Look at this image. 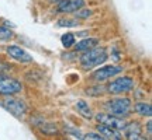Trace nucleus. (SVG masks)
<instances>
[{
    "mask_svg": "<svg viewBox=\"0 0 152 140\" xmlns=\"http://www.w3.org/2000/svg\"><path fill=\"white\" fill-rule=\"evenodd\" d=\"M109 58L107 55V51L104 48H92L89 51H85V53L80 56V65L83 69L90 70L96 66L104 63Z\"/></svg>",
    "mask_w": 152,
    "mask_h": 140,
    "instance_id": "f257e3e1",
    "label": "nucleus"
},
{
    "mask_svg": "<svg viewBox=\"0 0 152 140\" xmlns=\"http://www.w3.org/2000/svg\"><path fill=\"white\" fill-rule=\"evenodd\" d=\"M106 108L114 116H127L131 111V101L130 98H114L109 102H106Z\"/></svg>",
    "mask_w": 152,
    "mask_h": 140,
    "instance_id": "f03ea898",
    "label": "nucleus"
},
{
    "mask_svg": "<svg viewBox=\"0 0 152 140\" xmlns=\"http://www.w3.org/2000/svg\"><path fill=\"white\" fill-rule=\"evenodd\" d=\"M21 90L23 86L20 81L4 74H0V95H14Z\"/></svg>",
    "mask_w": 152,
    "mask_h": 140,
    "instance_id": "7ed1b4c3",
    "label": "nucleus"
},
{
    "mask_svg": "<svg viewBox=\"0 0 152 140\" xmlns=\"http://www.w3.org/2000/svg\"><path fill=\"white\" fill-rule=\"evenodd\" d=\"M134 88V80L131 77H121L117 80L111 81L107 84L106 90L109 94H121V92H128Z\"/></svg>",
    "mask_w": 152,
    "mask_h": 140,
    "instance_id": "20e7f679",
    "label": "nucleus"
},
{
    "mask_svg": "<svg viewBox=\"0 0 152 140\" xmlns=\"http://www.w3.org/2000/svg\"><path fill=\"white\" fill-rule=\"evenodd\" d=\"M1 105L10 113H13L14 116H17V118L23 116V115L26 113V111H27V105L24 104V101L17 100V98H6L4 101L1 102Z\"/></svg>",
    "mask_w": 152,
    "mask_h": 140,
    "instance_id": "39448f33",
    "label": "nucleus"
},
{
    "mask_svg": "<svg viewBox=\"0 0 152 140\" xmlns=\"http://www.w3.org/2000/svg\"><path fill=\"white\" fill-rule=\"evenodd\" d=\"M96 119L99 121V123H103L106 126H110L113 129H124L125 128V121H123V118L118 116H114V115H106V113H97Z\"/></svg>",
    "mask_w": 152,
    "mask_h": 140,
    "instance_id": "423d86ee",
    "label": "nucleus"
},
{
    "mask_svg": "<svg viewBox=\"0 0 152 140\" xmlns=\"http://www.w3.org/2000/svg\"><path fill=\"white\" fill-rule=\"evenodd\" d=\"M121 71H123V67H120V66H104L93 73V79H96L97 81H104L120 74Z\"/></svg>",
    "mask_w": 152,
    "mask_h": 140,
    "instance_id": "0eeeda50",
    "label": "nucleus"
},
{
    "mask_svg": "<svg viewBox=\"0 0 152 140\" xmlns=\"http://www.w3.org/2000/svg\"><path fill=\"white\" fill-rule=\"evenodd\" d=\"M6 51H7V53L10 55L13 59H16L17 62L28 63V62H31V60H33V56L28 53L27 51H24L23 48L17 46V45H10V46H7Z\"/></svg>",
    "mask_w": 152,
    "mask_h": 140,
    "instance_id": "6e6552de",
    "label": "nucleus"
},
{
    "mask_svg": "<svg viewBox=\"0 0 152 140\" xmlns=\"http://www.w3.org/2000/svg\"><path fill=\"white\" fill-rule=\"evenodd\" d=\"M86 4L85 0H62L58 3L59 13H75L79 9H83Z\"/></svg>",
    "mask_w": 152,
    "mask_h": 140,
    "instance_id": "1a4fd4ad",
    "label": "nucleus"
},
{
    "mask_svg": "<svg viewBox=\"0 0 152 140\" xmlns=\"http://www.w3.org/2000/svg\"><path fill=\"white\" fill-rule=\"evenodd\" d=\"M97 132L103 136L104 139H114V140H120V139H121V135L117 132V129H113V128L106 126V125H103V123H99L97 125Z\"/></svg>",
    "mask_w": 152,
    "mask_h": 140,
    "instance_id": "9d476101",
    "label": "nucleus"
},
{
    "mask_svg": "<svg viewBox=\"0 0 152 140\" xmlns=\"http://www.w3.org/2000/svg\"><path fill=\"white\" fill-rule=\"evenodd\" d=\"M99 45V39L96 38H86V39H82L80 42L75 43V52H85L89 49L94 48Z\"/></svg>",
    "mask_w": 152,
    "mask_h": 140,
    "instance_id": "9b49d317",
    "label": "nucleus"
},
{
    "mask_svg": "<svg viewBox=\"0 0 152 140\" xmlns=\"http://www.w3.org/2000/svg\"><path fill=\"white\" fill-rule=\"evenodd\" d=\"M127 132H125V136H127V139H141V126H140V123H137V122H134V123L131 125H125L124 128Z\"/></svg>",
    "mask_w": 152,
    "mask_h": 140,
    "instance_id": "f8f14e48",
    "label": "nucleus"
},
{
    "mask_svg": "<svg viewBox=\"0 0 152 140\" xmlns=\"http://www.w3.org/2000/svg\"><path fill=\"white\" fill-rule=\"evenodd\" d=\"M134 109H135V112L138 113V115H141V116H148V118L152 116V107H151V104H148V102L135 104Z\"/></svg>",
    "mask_w": 152,
    "mask_h": 140,
    "instance_id": "ddd939ff",
    "label": "nucleus"
},
{
    "mask_svg": "<svg viewBox=\"0 0 152 140\" xmlns=\"http://www.w3.org/2000/svg\"><path fill=\"white\" fill-rule=\"evenodd\" d=\"M75 108L77 109V112L80 113L82 116H85V118L87 119H90L93 116L92 115V111H90V108H89V105H87L83 100H79L75 104Z\"/></svg>",
    "mask_w": 152,
    "mask_h": 140,
    "instance_id": "4468645a",
    "label": "nucleus"
},
{
    "mask_svg": "<svg viewBox=\"0 0 152 140\" xmlns=\"http://www.w3.org/2000/svg\"><path fill=\"white\" fill-rule=\"evenodd\" d=\"M61 42H62V45H64L66 49L71 48V46L75 45V35H73V34H64V35L61 37Z\"/></svg>",
    "mask_w": 152,
    "mask_h": 140,
    "instance_id": "2eb2a0df",
    "label": "nucleus"
},
{
    "mask_svg": "<svg viewBox=\"0 0 152 140\" xmlns=\"http://www.w3.org/2000/svg\"><path fill=\"white\" fill-rule=\"evenodd\" d=\"M13 37H14L13 31H10L9 28H6V27H0V39L1 41H9Z\"/></svg>",
    "mask_w": 152,
    "mask_h": 140,
    "instance_id": "dca6fc26",
    "label": "nucleus"
},
{
    "mask_svg": "<svg viewBox=\"0 0 152 140\" xmlns=\"http://www.w3.org/2000/svg\"><path fill=\"white\" fill-rule=\"evenodd\" d=\"M41 132H44L45 135H55L58 132V128L55 125H41L39 126Z\"/></svg>",
    "mask_w": 152,
    "mask_h": 140,
    "instance_id": "f3484780",
    "label": "nucleus"
},
{
    "mask_svg": "<svg viewBox=\"0 0 152 140\" xmlns=\"http://www.w3.org/2000/svg\"><path fill=\"white\" fill-rule=\"evenodd\" d=\"M76 25H79V22L71 18H62L58 21V27H76Z\"/></svg>",
    "mask_w": 152,
    "mask_h": 140,
    "instance_id": "a211bd4d",
    "label": "nucleus"
},
{
    "mask_svg": "<svg viewBox=\"0 0 152 140\" xmlns=\"http://www.w3.org/2000/svg\"><path fill=\"white\" fill-rule=\"evenodd\" d=\"M76 13H77L76 18H79V20H85V18H89L92 16V10H82V9H79Z\"/></svg>",
    "mask_w": 152,
    "mask_h": 140,
    "instance_id": "6ab92c4d",
    "label": "nucleus"
},
{
    "mask_svg": "<svg viewBox=\"0 0 152 140\" xmlns=\"http://www.w3.org/2000/svg\"><path fill=\"white\" fill-rule=\"evenodd\" d=\"M83 139H87V140H104V137L100 133H87Z\"/></svg>",
    "mask_w": 152,
    "mask_h": 140,
    "instance_id": "aec40b11",
    "label": "nucleus"
},
{
    "mask_svg": "<svg viewBox=\"0 0 152 140\" xmlns=\"http://www.w3.org/2000/svg\"><path fill=\"white\" fill-rule=\"evenodd\" d=\"M147 129H148V133L151 135V133H152V122H151V121L147 123Z\"/></svg>",
    "mask_w": 152,
    "mask_h": 140,
    "instance_id": "412c9836",
    "label": "nucleus"
},
{
    "mask_svg": "<svg viewBox=\"0 0 152 140\" xmlns=\"http://www.w3.org/2000/svg\"><path fill=\"white\" fill-rule=\"evenodd\" d=\"M51 3H59V1H62V0H49Z\"/></svg>",
    "mask_w": 152,
    "mask_h": 140,
    "instance_id": "4be33fe9",
    "label": "nucleus"
}]
</instances>
